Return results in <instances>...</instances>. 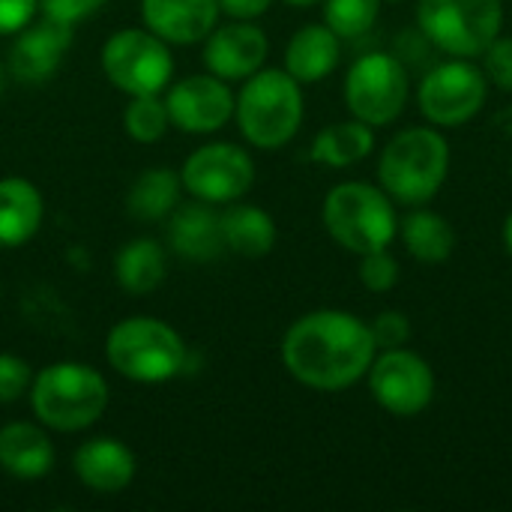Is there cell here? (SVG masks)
<instances>
[{
  "mask_svg": "<svg viewBox=\"0 0 512 512\" xmlns=\"http://www.w3.org/2000/svg\"><path fill=\"white\" fill-rule=\"evenodd\" d=\"M375 354L369 321L345 309H315L282 336V366L318 393H339L363 381Z\"/></svg>",
  "mask_w": 512,
  "mask_h": 512,
  "instance_id": "obj_1",
  "label": "cell"
},
{
  "mask_svg": "<svg viewBox=\"0 0 512 512\" xmlns=\"http://www.w3.org/2000/svg\"><path fill=\"white\" fill-rule=\"evenodd\" d=\"M450 162L453 153L444 129L432 123L408 126L378 153V186L396 201V207H426L444 189Z\"/></svg>",
  "mask_w": 512,
  "mask_h": 512,
  "instance_id": "obj_2",
  "label": "cell"
},
{
  "mask_svg": "<svg viewBox=\"0 0 512 512\" xmlns=\"http://www.w3.org/2000/svg\"><path fill=\"white\" fill-rule=\"evenodd\" d=\"M303 84L285 69H258L234 96V117L243 138L258 150L285 147L303 126Z\"/></svg>",
  "mask_w": 512,
  "mask_h": 512,
  "instance_id": "obj_3",
  "label": "cell"
},
{
  "mask_svg": "<svg viewBox=\"0 0 512 512\" xmlns=\"http://www.w3.org/2000/svg\"><path fill=\"white\" fill-rule=\"evenodd\" d=\"M321 222L330 240L357 258L390 249V243L399 237L396 201L381 186L363 180L336 183L324 198Z\"/></svg>",
  "mask_w": 512,
  "mask_h": 512,
  "instance_id": "obj_4",
  "label": "cell"
},
{
  "mask_svg": "<svg viewBox=\"0 0 512 512\" xmlns=\"http://www.w3.org/2000/svg\"><path fill=\"white\" fill-rule=\"evenodd\" d=\"M36 420L54 432L90 429L108 408V384L87 363H54L30 384Z\"/></svg>",
  "mask_w": 512,
  "mask_h": 512,
  "instance_id": "obj_5",
  "label": "cell"
},
{
  "mask_svg": "<svg viewBox=\"0 0 512 512\" xmlns=\"http://www.w3.org/2000/svg\"><path fill=\"white\" fill-rule=\"evenodd\" d=\"M105 357L114 372L138 384H162L183 372L186 345L174 327L159 318H126L111 327Z\"/></svg>",
  "mask_w": 512,
  "mask_h": 512,
  "instance_id": "obj_6",
  "label": "cell"
},
{
  "mask_svg": "<svg viewBox=\"0 0 512 512\" xmlns=\"http://www.w3.org/2000/svg\"><path fill=\"white\" fill-rule=\"evenodd\" d=\"M417 27L447 57L477 60L504 33V0H417Z\"/></svg>",
  "mask_w": 512,
  "mask_h": 512,
  "instance_id": "obj_7",
  "label": "cell"
},
{
  "mask_svg": "<svg viewBox=\"0 0 512 512\" xmlns=\"http://www.w3.org/2000/svg\"><path fill=\"white\" fill-rule=\"evenodd\" d=\"M345 108L372 129H384L405 114L411 99V72L396 51H366L345 75Z\"/></svg>",
  "mask_w": 512,
  "mask_h": 512,
  "instance_id": "obj_8",
  "label": "cell"
},
{
  "mask_svg": "<svg viewBox=\"0 0 512 512\" xmlns=\"http://www.w3.org/2000/svg\"><path fill=\"white\" fill-rule=\"evenodd\" d=\"M489 87L492 84L480 63L468 57H450L423 75L417 87V105L426 123L438 129H459L486 108Z\"/></svg>",
  "mask_w": 512,
  "mask_h": 512,
  "instance_id": "obj_9",
  "label": "cell"
},
{
  "mask_svg": "<svg viewBox=\"0 0 512 512\" xmlns=\"http://www.w3.org/2000/svg\"><path fill=\"white\" fill-rule=\"evenodd\" d=\"M366 384L375 405L399 420L420 417L438 393L432 363L408 345L378 351L366 372Z\"/></svg>",
  "mask_w": 512,
  "mask_h": 512,
  "instance_id": "obj_10",
  "label": "cell"
},
{
  "mask_svg": "<svg viewBox=\"0 0 512 512\" xmlns=\"http://www.w3.org/2000/svg\"><path fill=\"white\" fill-rule=\"evenodd\" d=\"M102 69L126 96H159L174 75V60L165 39L141 27H126L105 42Z\"/></svg>",
  "mask_w": 512,
  "mask_h": 512,
  "instance_id": "obj_11",
  "label": "cell"
},
{
  "mask_svg": "<svg viewBox=\"0 0 512 512\" xmlns=\"http://www.w3.org/2000/svg\"><path fill=\"white\" fill-rule=\"evenodd\" d=\"M183 189L207 204H234L240 201L255 183V162L252 156L231 144L216 141L195 150L180 171Z\"/></svg>",
  "mask_w": 512,
  "mask_h": 512,
  "instance_id": "obj_12",
  "label": "cell"
},
{
  "mask_svg": "<svg viewBox=\"0 0 512 512\" xmlns=\"http://www.w3.org/2000/svg\"><path fill=\"white\" fill-rule=\"evenodd\" d=\"M165 108H168L171 126H177L180 132L210 135L234 117V93L213 72L189 75L171 84Z\"/></svg>",
  "mask_w": 512,
  "mask_h": 512,
  "instance_id": "obj_13",
  "label": "cell"
},
{
  "mask_svg": "<svg viewBox=\"0 0 512 512\" xmlns=\"http://www.w3.org/2000/svg\"><path fill=\"white\" fill-rule=\"evenodd\" d=\"M204 42V66L222 81H246L258 69H264V60L270 54L264 30L252 21L213 27Z\"/></svg>",
  "mask_w": 512,
  "mask_h": 512,
  "instance_id": "obj_14",
  "label": "cell"
},
{
  "mask_svg": "<svg viewBox=\"0 0 512 512\" xmlns=\"http://www.w3.org/2000/svg\"><path fill=\"white\" fill-rule=\"evenodd\" d=\"M69 45H72V27L42 18L18 30L9 51V69L18 81L42 84L57 72Z\"/></svg>",
  "mask_w": 512,
  "mask_h": 512,
  "instance_id": "obj_15",
  "label": "cell"
},
{
  "mask_svg": "<svg viewBox=\"0 0 512 512\" xmlns=\"http://www.w3.org/2000/svg\"><path fill=\"white\" fill-rule=\"evenodd\" d=\"M219 0H141V18L150 33L168 45H192L213 33Z\"/></svg>",
  "mask_w": 512,
  "mask_h": 512,
  "instance_id": "obj_16",
  "label": "cell"
},
{
  "mask_svg": "<svg viewBox=\"0 0 512 512\" xmlns=\"http://www.w3.org/2000/svg\"><path fill=\"white\" fill-rule=\"evenodd\" d=\"M75 474L90 492L117 495L135 477V456L117 438H90L75 453Z\"/></svg>",
  "mask_w": 512,
  "mask_h": 512,
  "instance_id": "obj_17",
  "label": "cell"
},
{
  "mask_svg": "<svg viewBox=\"0 0 512 512\" xmlns=\"http://www.w3.org/2000/svg\"><path fill=\"white\" fill-rule=\"evenodd\" d=\"M342 60V39L321 21L303 24L285 45V72L300 84H318L336 72Z\"/></svg>",
  "mask_w": 512,
  "mask_h": 512,
  "instance_id": "obj_18",
  "label": "cell"
},
{
  "mask_svg": "<svg viewBox=\"0 0 512 512\" xmlns=\"http://www.w3.org/2000/svg\"><path fill=\"white\" fill-rule=\"evenodd\" d=\"M168 243L186 261H213V258H219L222 249H225L219 213H213L207 201L180 207L174 213L171 225H168Z\"/></svg>",
  "mask_w": 512,
  "mask_h": 512,
  "instance_id": "obj_19",
  "label": "cell"
},
{
  "mask_svg": "<svg viewBox=\"0 0 512 512\" xmlns=\"http://www.w3.org/2000/svg\"><path fill=\"white\" fill-rule=\"evenodd\" d=\"M0 468L18 480H39L54 468V447L45 429L9 423L0 429Z\"/></svg>",
  "mask_w": 512,
  "mask_h": 512,
  "instance_id": "obj_20",
  "label": "cell"
},
{
  "mask_svg": "<svg viewBox=\"0 0 512 512\" xmlns=\"http://www.w3.org/2000/svg\"><path fill=\"white\" fill-rule=\"evenodd\" d=\"M45 204L39 189L24 177L0 180V246H24L42 225Z\"/></svg>",
  "mask_w": 512,
  "mask_h": 512,
  "instance_id": "obj_21",
  "label": "cell"
},
{
  "mask_svg": "<svg viewBox=\"0 0 512 512\" xmlns=\"http://www.w3.org/2000/svg\"><path fill=\"white\" fill-rule=\"evenodd\" d=\"M399 240L420 264H444L456 252V228L447 216L429 210V204L411 207V213L399 219Z\"/></svg>",
  "mask_w": 512,
  "mask_h": 512,
  "instance_id": "obj_22",
  "label": "cell"
},
{
  "mask_svg": "<svg viewBox=\"0 0 512 512\" xmlns=\"http://www.w3.org/2000/svg\"><path fill=\"white\" fill-rule=\"evenodd\" d=\"M372 150H375V129L366 126L363 120L351 117V120L324 126L315 135L309 156H312V162L327 165V168H351V165H360L363 159H369Z\"/></svg>",
  "mask_w": 512,
  "mask_h": 512,
  "instance_id": "obj_23",
  "label": "cell"
},
{
  "mask_svg": "<svg viewBox=\"0 0 512 512\" xmlns=\"http://www.w3.org/2000/svg\"><path fill=\"white\" fill-rule=\"evenodd\" d=\"M219 222L225 249L240 258H264L276 246V222L255 204H231L225 213H219Z\"/></svg>",
  "mask_w": 512,
  "mask_h": 512,
  "instance_id": "obj_24",
  "label": "cell"
},
{
  "mask_svg": "<svg viewBox=\"0 0 512 512\" xmlns=\"http://www.w3.org/2000/svg\"><path fill=\"white\" fill-rule=\"evenodd\" d=\"M114 279L129 294L156 291L165 279V249L150 237H138L126 243L114 255Z\"/></svg>",
  "mask_w": 512,
  "mask_h": 512,
  "instance_id": "obj_25",
  "label": "cell"
},
{
  "mask_svg": "<svg viewBox=\"0 0 512 512\" xmlns=\"http://www.w3.org/2000/svg\"><path fill=\"white\" fill-rule=\"evenodd\" d=\"M180 192H183L180 174H174L171 168H147L132 183L126 195V207L141 222H159L177 210Z\"/></svg>",
  "mask_w": 512,
  "mask_h": 512,
  "instance_id": "obj_26",
  "label": "cell"
},
{
  "mask_svg": "<svg viewBox=\"0 0 512 512\" xmlns=\"http://www.w3.org/2000/svg\"><path fill=\"white\" fill-rule=\"evenodd\" d=\"M384 0H324V24L339 39L366 36L381 18Z\"/></svg>",
  "mask_w": 512,
  "mask_h": 512,
  "instance_id": "obj_27",
  "label": "cell"
},
{
  "mask_svg": "<svg viewBox=\"0 0 512 512\" xmlns=\"http://www.w3.org/2000/svg\"><path fill=\"white\" fill-rule=\"evenodd\" d=\"M168 108L159 96H132L123 111V126L138 144H153L168 132Z\"/></svg>",
  "mask_w": 512,
  "mask_h": 512,
  "instance_id": "obj_28",
  "label": "cell"
},
{
  "mask_svg": "<svg viewBox=\"0 0 512 512\" xmlns=\"http://www.w3.org/2000/svg\"><path fill=\"white\" fill-rule=\"evenodd\" d=\"M360 282L366 291L372 294H387L399 285L402 267L396 261V255L390 249H378V252H366L360 255Z\"/></svg>",
  "mask_w": 512,
  "mask_h": 512,
  "instance_id": "obj_29",
  "label": "cell"
},
{
  "mask_svg": "<svg viewBox=\"0 0 512 512\" xmlns=\"http://www.w3.org/2000/svg\"><path fill=\"white\" fill-rule=\"evenodd\" d=\"M369 327H372V336H375L378 351L402 348V345H408L411 336H414L411 318H408L405 312H399V309H384V312H378V315L369 321Z\"/></svg>",
  "mask_w": 512,
  "mask_h": 512,
  "instance_id": "obj_30",
  "label": "cell"
},
{
  "mask_svg": "<svg viewBox=\"0 0 512 512\" xmlns=\"http://www.w3.org/2000/svg\"><path fill=\"white\" fill-rule=\"evenodd\" d=\"M480 66L489 78L492 87L512 93V36H498L483 54H480Z\"/></svg>",
  "mask_w": 512,
  "mask_h": 512,
  "instance_id": "obj_31",
  "label": "cell"
},
{
  "mask_svg": "<svg viewBox=\"0 0 512 512\" xmlns=\"http://www.w3.org/2000/svg\"><path fill=\"white\" fill-rule=\"evenodd\" d=\"M30 366L15 354H0V405L18 402L30 390Z\"/></svg>",
  "mask_w": 512,
  "mask_h": 512,
  "instance_id": "obj_32",
  "label": "cell"
},
{
  "mask_svg": "<svg viewBox=\"0 0 512 512\" xmlns=\"http://www.w3.org/2000/svg\"><path fill=\"white\" fill-rule=\"evenodd\" d=\"M105 3L108 0H39V9H42V18H51V21L75 27L78 21H84L93 12H99Z\"/></svg>",
  "mask_w": 512,
  "mask_h": 512,
  "instance_id": "obj_33",
  "label": "cell"
},
{
  "mask_svg": "<svg viewBox=\"0 0 512 512\" xmlns=\"http://www.w3.org/2000/svg\"><path fill=\"white\" fill-rule=\"evenodd\" d=\"M39 0H0V33H18L33 21Z\"/></svg>",
  "mask_w": 512,
  "mask_h": 512,
  "instance_id": "obj_34",
  "label": "cell"
},
{
  "mask_svg": "<svg viewBox=\"0 0 512 512\" xmlns=\"http://www.w3.org/2000/svg\"><path fill=\"white\" fill-rule=\"evenodd\" d=\"M273 0H219V9L234 21H255L267 15Z\"/></svg>",
  "mask_w": 512,
  "mask_h": 512,
  "instance_id": "obj_35",
  "label": "cell"
},
{
  "mask_svg": "<svg viewBox=\"0 0 512 512\" xmlns=\"http://www.w3.org/2000/svg\"><path fill=\"white\" fill-rule=\"evenodd\" d=\"M501 237H504V249L510 252V258H512V210L507 213V219H504V231H501Z\"/></svg>",
  "mask_w": 512,
  "mask_h": 512,
  "instance_id": "obj_36",
  "label": "cell"
},
{
  "mask_svg": "<svg viewBox=\"0 0 512 512\" xmlns=\"http://www.w3.org/2000/svg\"><path fill=\"white\" fill-rule=\"evenodd\" d=\"M288 6H297V9H312V6H318V3H324V0H285Z\"/></svg>",
  "mask_w": 512,
  "mask_h": 512,
  "instance_id": "obj_37",
  "label": "cell"
},
{
  "mask_svg": "<svg viewBox=\"0 0 512 512\" xmlns=\"http://www.w3.org/2000/svg\"><path fill=\"white\" fill-rule=\"evenodd\" d=\"M384 3H402V0H384Z\"/></svg>",
  "mask_w": 512,
  "mask_h": 512,
  "instance_id": "obj_38",
  "label": "cell"
},
{
  "mask_svg": "<svg viewBox=\"0 0 512 512\" xmlns=\"http://www.w3.org/2000/svg\"><path fill=\"white\" fill-rule=\"evenodd\" d=\"M0 87H3V78H0Z\"/></svg>",
  "mask_w": 512,
  "mask_h": 512,
  "instance_id": "obj_39",
  "label": "cell"
}]
</instances>
